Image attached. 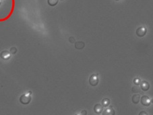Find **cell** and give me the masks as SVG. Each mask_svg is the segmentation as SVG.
I'll return each instance as SVG.
<instances>
[{"label":"cell","instance_id":"obj_1","mask_svg":"<svg viewBox=\"0 0 153 115\" xmlns=\"http://www.w3.org/2000/svg\"><path fill=\"white\" fill-rule=\"evenodd\" d=\"M14 10V0H0V21L10 18Z\"/></svg>","mask_w":153,"mask_h":115},{"label":"cell","instance_id":"obj_2","mask_svg":"<svg viewBox=\"0 0 153 115\" xmlns=\"http://www.w3.org/2000/svg\"><path fill=\"white\" fill-rule=\"evenodd\" d=\"M31 95L28 94V93H24L22 94L20 97V102L22 104H28L31 102Z\"/></svg>","mask_w":153,"mask_h":115},{"label":"cell","instance_id":"obj_3","mask_svg":"<svg viewBox=\"0 0 153 115\" xmlns=\"http://www.w3.org/2000/svg\"><path fill=\"white\" fill-rule=\"evenodd\" d=\"M99 77H98V74H92L89 79V83L91 86H97L98 83H99Z\"/></svg>","mask_w":153,"mask_h":115},{"label":"cell","instance_id":"obj_4","mask_svg":"<svg viewBox=\"0 0 153 115\" xmlns=\"http://www.w3.org/2000/svg\"><path fill=\"white\" fill-rule=\"evenodd\" d=\"M140 101L141 104L145 106H149L151 104V100L149 99V97L147 95H143L142 97H141Z\"/></svg>","mask_w":153,"mask_h":115},{"label":"cell","instance_id":"obj_5","mask_svg":"<svg viewBox=\"0 0 153 115\" xmlns=\"http://www.w3.org/2000/svg\"><path fill=\"white\" fill-rule=\"evenodd\" d=\"M146 32H147V30H146V28L145 27L140 26V27L137 28V30H136V35H137L138 37H142L145 35Z\"/></svg>","mask_w":153,"mask_h":115},{"label":"cell","instance_id":"obj_6","mask_svg":"<svg viewBox=\"0 0 153 115\" xmlns=\"http://www.w3.org/2000/svg\"><path fill=\"white\" fill-rule=\"evenodd\" d=\"M0 57L4 60H8L11 58V52L7 50L1 51V53L0 54Z\"/></svg>","mask_w":153,"mask_h":115},{"label":"cell","instance_id":"obj_7","mask_svg":"<svg viewBox=\"0 0 153 115\" xmlns=\"http://www.w3.org/2000/svg\"><path fill=\"white\" fill-rule=\"evenodd\" d=\"M115 114V110L113 108L112 106H109V108H107L102 113L103 115H114Z\"/></svg>","mask_w":153,"mask_h":115},{"label":"cell","instance_id":"obj_8","mask_svg":"<svg viewBox=\"0 0 153 115\" xmlns=\"http://www.w3.org/2000/svg\"><path fill=\"white\" fill-rule=\"evenodd\" d=\"M140 88L141 90H142L144 92H146L150 88V84L148 83V82L144 81L143 82H142V83H140Z\"/></svg>","mask_w":153,"mask_h":115},{"label":"cell","instance_id":"obj_9","mask_svg":"<svg viewBox=\"0 0 153 115\" xmlns=\"http://www.w3.org/2000/svg\"><path fill=\"white\" fill-rule=\"evenodd\" d=\"M94 111L97 114H101L103 111V106L100 104H97L94 106Z\"/></svg>","mask_w":153,"mask_h":115},{"label":"cell","instance_id":"obj_10","mask_svg":"<svg viewBox=\"0 0 153 115\" xmlns=\"http://www.w3.org/2000/svg\"><path fill=\"white\" fill-rule=\"evenodd\" d=\"M85 47V44L83 41H77L75 42V47L77 49H82Z\"/></svg>","mask_w":153,"mask_h":115},{"label":"cell","instance_id":"obj_11","mask_svg":"<svg viewBox=\"0 0 153 115\" xmlns=\"http://www.w3.org/2000/svg\"><path fill=\"white\" fill-rule=\"evenodd\" d=\"M132 102L134 104H137L139 102V101L140 100V95L139 94L134 95L132 96Z\"/></svg>","mask_w":153,"mask_h":115},{"label":"cell","instance_id":"obj_12","mask_svg":"<svg viewBox=\"0 0 153 115\" xmlns=\"http://www.w3.org/2000/svg\"><path fill=\"white\" fill-rule=\"evenodd\" d=\"M110 100L109 98H105V99H103L102 101V105L103 107H107V106H109L110 105Z\"/></svg>","mask_w":153,"mask_h":115},{"label":"cell","instance_id":"obj_13","mask_svg":"<svg viewBox=\"0 0 153 115\" xmlns=\"http://www.w3.org/2000/svg\"><path fill=\"white\" fill-rule=\"evenodd\" d=\"M59 0H47V3L49 5L51 6H55L57 4Z\"/></svg>","mask_w":153,"mask_h":115},{"label":"cell","instance_id":"obj_14","mask_svg":"<svg viewBox=\"0 0 153 115\" xmlns=\"http://www.w3.org/2000/svg\"><path fill=\"white\" fill-rule=\"evenodd\" d=\"M134 83L136 85H139L140 84V79H139V78H135L134 79Z\"/></svg>","mask_w":153,"mask_h":115},{"label":"cell","instance_id":"obj_15","mask_svg":"<svg viewBox=\"0 0 153 115\" xmlns=\"http://www.w3.org/2000/svg\"><path fill=\"white\" fill-rule=\"evenodd\" d=\"M10 51L11 52V54H15L17 52V49H16V47H11L10 48Z\"/></svg>","mask_w":153,"mask_h":115},{"label":"cell","instance_id":"obj_16","mask_svg":"<svg viewBox=\"0 0 153 115\" xmlns=\"http://www.w3.org/2000/svg\"><path fill=\"white\" fill-rule=\"evenodd\" d=\"M69 41L70 43H71V44H74V43L76 42V41H75V39H74V37H69Z\"/></svg>","mask_w":153,"mask_h":115},{"label":"cell","instance_id":"obj_17","mask_svg":"<svg viewBox=\"0 0 153 115\" xmlns=\"http://www.w3.org/2000/svg\"><path fill=\"white\" fill-rule=\"evenodd\" d=\"M87 113L86 110H82V112L81 113V115H86Z\"/></svg>","mask_w":153,"mask_h":115},{"label":"cell","instance_id":"obj_18","mask_svg":"<svg viewBox=\"0 0 153 115\" xmlns=\"http://www.w3.org/2000/svg\"><path fill=\"white\" fill-rule=\"evenodd\" d=\"M139 115H148V114H147V113H145V112H141V113H140V114H139Z\"/></svg>","mask_w":153,"mask_h":115},{"label":"cell","instance_id":"obj_19","mask_svg":"<svg viewBox=\"0 0 153 115\" xmlns=\"http://www.w3.org/2000/svg\"><path fill=\"white\" fill-rule=\"evenodd\" d=\"M151 103H153V100H151Z\"/></svg>","mask_w":153,"mask_h":115},{"label":"cell","instance_id":"obj_20","mask_svg":"<svg viewBox=\"0 0 153 115\" xmlns=\"http://www.w3.org/2000/svg\"><path fill=\"white\" fill-rule=\"evenodd\" d=\"M115 1H119V0H115Z\"/></svg>","mask_w":153,"mask_h":115},{"label":"cell","instance_id":"obj_21","mask_svg":"<svg viewBox=\"0 0 153 115\" xmlns=\"http://www.w3.org/2000/svg\"><path fill=\"white\" fill-rule=\"evenodd\" d=\"M61 1H63V0H61Z\"/></svg>","mask_w":153,"mask_h":115}]
</instances>
